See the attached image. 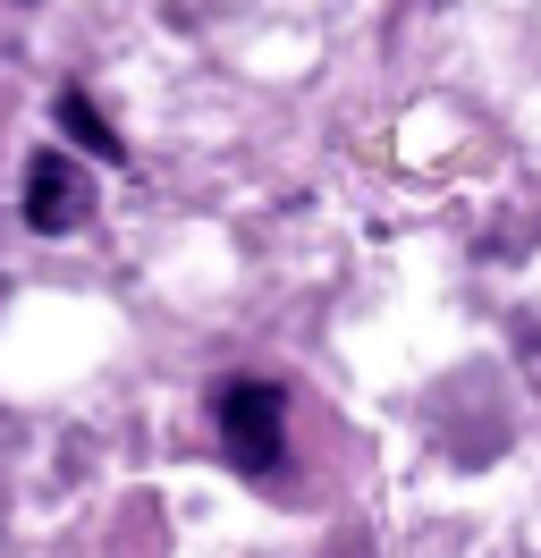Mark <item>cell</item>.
I'll return each mask as SVG.
<instances>
[{"instance_id": "1", "label": "cell", "mask_w": 541, "mask_h": 558, "mask_svg": "<svg viewBox=\"0 0 541 558\" xmlns=\"http://www.w3.org/2000/svg\"><path fill=\"white\" fill-rule=\"evenodd\" d=\"M212 432L245 483H288V457H297V415H288V389L279 381H220L212 389Z\"/></svg>"}, {"instance_id": "2", "label": "cell", "mask_w": 541, "mask_h": 558, "mask_svg": "<svg viewBox=\"0 0 541 558\" xmlns=\"http://www.w3.org/2000/svg\"><path fill=\"white\" fill-rule=\"evenodd\" d=\"M17 211H26L34 238H76L85 220H94V178L68 161L60 144H43L26 161V186H17Z\"/></svg>"}, {"instance_id": "3", "label": "cell", "mask_w": 541, "mask_h": 558, "mask_svg": "<svg viewBox=\"0 0 541 558\" xmlns=\"http://www.w3.org/2000/svg\"><path fill=\"white\" fill-rule=\"evenodd\" d=\"M51 110H60V128H68L76 144H85L94 161H128V144H119V128H110V119H101V110L85 102V94H76V85H60V94H51Z\"/></svg>"}, {"instance_id": "4", "label": "cell", "mask_w": 541, "mask_h": 558, "mask_svg": "<svg viewBox=\"0 0 541 558\" xmlns=\"http://www.w3.org/2000/svg\"><path fill=\"white\" fill-rule=\"evenodd\" d=\"M0 296H9V279H0Z\"/></svg>"}]
</instances>
